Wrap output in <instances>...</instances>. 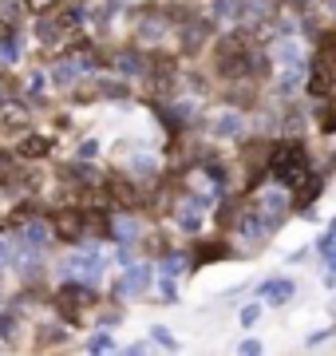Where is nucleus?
Instances as JSON below:
<instances>
[{
    "instance_id": "nucleus-1",
    "label": "nucleus",
    "mask_w": 336,
    "mask_h": 356,
    "mask_svg": "<svg viewBox=\"0 0 336 356\" xmlns=\"http://www.w3.org/2000/svg\"><path fill=\"white\" fill-rule=\"evenodd\" d=\"M273 178L277 182H297V178H305V151H301V143H285V147H277L273 151Z\"/></svg>"
},
{
    "instance_id": "nucleus-2",
    "label": "nucleus",
    "mask_w": 336,
    "mask_h": 356,
    "mask_svg": "<svg viewBox=\"0 0 336 356\" xmlns=\"http://www.w3.org/2000/svg\"><path fill=\"white\" fill-rule=\"evenodd\" d=\"M261 297L269 301V305H285L289 297H293V281H285V277H273L261 285Z\"/></svg>"
},
{
    "instance_id": "nucleus-3",
    "label": "nucleus",
    "mask_w": 336,
    "mask_h": 356,
    "mask_svg": "<svg viewBox=\"0 0 336 356\" xmlns=\"http://www.w3.org/2000/svg\"><path fill=\"white\" fill-rule=\"evenodd\" d=\"M218 135H242V119H233V115H226L218 123Z\"/></svg>"
},
{
    "instance_id": "nucleus-4",
    "label": "nucleus",
    "mask_w": 336,
    "mask_h": 356,
    "mask_svg": "<svg viewBox=\"0 0 336 356\" xmlns=\"http://www.w3.org/2000/svg\"><path fill=\"white\" fill-rule=\"evenodd\" d=\"M155 341H158V344H167V348H170V344H174V337H170L167 329H155Z\"/></svg>"
},
{
    "instance_id": "nucleus-5",
    "label": "nucleus",
    "mask_w": 336,
    "mask_h": 356,
    "mask_svg": "<svg viewBox=\"0 0 336 356\" xmlns=\"http://www.w3.org/2000/svg\"><path fill=\"white\" fill-rule=\"evenodd\" d=\"M87 348H95V353H103V348H111V341H107V337H95V341H91Z\"/></svg>"
},
{
    "instance_id": "nucleus-6",
    "label": "nucleus",
    "mask_w": 336,
    "mask_h": 356,
    "mask_svg": "<svg viewBox=\"0 0 336 356\" xmlns=\"http://www.w3.org/2000/svg\"><path fill=\"white\" fill-rule=\"evenodd\" d=\"M242 321H246V325H253V321H258V305H249L246 313H242Z\"/></svg>"
}]
</instances>
